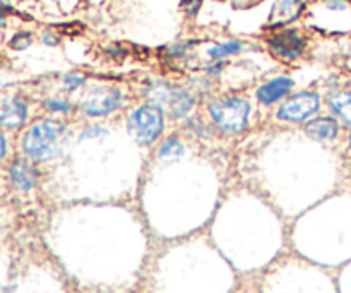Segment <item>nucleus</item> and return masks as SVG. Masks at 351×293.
<instances>
[{
	"label": "nucleus",
	"instance_id": "20",
	"mask_svg": "<svg viewBox=\"0 0 351 293\" xmlns=\"http://www.w3.org/2000/svg\"><path fill=\"white\" fill-rule=\"evenodd\" d=\"M202 0H184L182 2V5H184V9H187L189 14H195L197 12L199 5H201Z\"/></svg>",
	"mask_w": 351,
	"mask_h": 293
},
{
	"label": "nucleus",
	"instance_id": "5",
	"mask_svg": "<svg viewBox=\"0 0 351 293\" xmlns=\"http://www.w3.org/2000/svg\"><path fill=\"white\" fill-rule=\"evenodd\" d=\"M151 99L171 117H184L194 105V98L184 89L170 84H154L149 88Z\"/></svg>",
	"mask_w": 351,
	"mask_h": 293
},
{
	"label": "nucleus",
	"instance_id": "6",
	"mask_svg": "<svg viewBox=\"0 0 351 293\" xmlns=\"http://www.w3.org/2000/svg\"><path fill=\"white\" fill-rule=\"evenodd\" d=\"M321 99L317 93H298L283 103L278 110V119L287 122H302L319 110Z\"/></svg>",
	"mask_w": 351,
	"mask_h": 293
},
{
	"label": "nucleus",
	"instance_id": "7",
	"mask_svg": "<svg viewBox=\"0 0 351 293\" xmlns=\"http://www.w3.org/2000/svg\"><path fill=\"white\" fill-rule=\"evenodd\" d=\"M304 40L295 31H283L274 34L271 40V47L278 55L285 58H297L304 50Z\"/></svg>",
	"mask_w": 351,
	"mask_h": 293
},
{
	"label": "nucleus",
	"instance_id": "15",
	"mask_svg": "<svg viewBox=\"0 0 351 293\" xmlns=\"http://www.w3.org/2000/svg\"><path fill=\"white\" fill-rule=\"evenodd\" d=\"M240 48H242V45H240L239 41H228V43H221L213 47L211 50H209V55H211L215 60H219V58H225L228 57V55L239 54Z\"/></svg>",
	"mask_w": 351,
	"mask_h": 293
},
{
	"label": "nucleus",
	"instance_id": "10",
	"mask_svg": "<svg viewBox=\"0 0 351 293\" xmlns=\"http://www.w3.org/2000/svg\"><path fill=\"white\" fill-rule=\"evenodd\" d=\"M305 132L315 141H332L339 132V126L331 117H319L311 120L305 127Z\"/></svg>",
	"mask_w": 351,
	"mask_h": 293
},
{
	"label": "nucleus",
	"instance_id": "21",
	"mask_svg": "<svg viewBox=\"0 0 351 293\" xmlns=\"http://www.w3.org/2000/svg\"><path fill=\"white\" fill-rule=\"evenodd\" d=\"M5 148H7V144H5V137L2 136V156H3V154H5Z\"/></svg>",
	"mask_w": 351,
	"mask_h": 293
},
{
	"label": "nucleus",
	"instance_id": "1",
	"mask_svg": "<svg viewBox=\"0 0 351 293\" xmlns=\"http://www.w3.org/2000/svg\"><path fill=\"white\" fill-rule=\"evenodd\" d=\"M67 129L55 120L38 122L24 134L23 150L36 161H48L58 156L64 150Z\"/></svg>",
	"mask_w": 351,
	"mask_h": 293
},
{
	"label": "nucleus",
	"instance_id": "19",
	"mask_svg": "<svg viewBox=\"0 0 351 293\" xmlns=\"http://www.w3.org/2000/svg\"><path fill=\"white\" fill-rule=\"evenodd\" d=\"M108 134V130L103 129V127H93V129L86 130L84 134L81 136V139H84V137H98V136H106Z\"/></svg>",
	"mask_w": 351,
	"mask_h": 293
},
{
	"label": "nucleus",
	"instance_id": "16",
	"mask_svg": "<svg viewBox=\"0 0 351 293\" xmlns=\"http://www.w3.org/2000/svg\"><path fill=\"white\" fill-rule=\"evenodd\" d=\"M45 105L48 106V108L51 110V112H69L71 110V103L64 102V99H47V103Z\"/></svg>",
	"mask_w": 351,
	"mask_h": 293
},
{
	"label": "nucleus",
	"instance_id": "17",
	"mask_svg": "<svg viewBox=\"0 0 351 293\" xmlns=\"http://www.w3.org/2000/svg\"><path fill=\"white\" fill-rule=\"evenodd\" d=\"M29 43H31V36L27 33L17 34V36H14L12 41H10L12 48H16V50H24L26 47H29Z\"/></svg>",
	"mask_w": 351,
	"mask_h": 293
},
{
	"label": "nucleus",
	"instance_id": "9",
	"mask_svg": "<svg viewBox=\"0 0 351 293\" xmlns=\"http://www.w3.org/2000/svg\"><path fill=\"white\" fill-rule=\"evenodd\" d=\"M27 106L21 98L5 99L2 105V113H0V124L3 127H17L26 120Z\"/></svg>",
	"mask_w": 351,
	"mask_h": 293
},
{
	"label": "nucleus",
	"instance_id": "22",
	"mask_svg": "<svg viewBox=\"0 0 351 293\" xmlns=\"http://www.w3.org/2000/svg\"><path fill=\"white\" fill-rule=\"evenodd\" d=\"M350 148H351V134H350Z\"/></svg>",
	"mask_w": 351,
	"mask_h": 293
},
{
	"label": "nucleus",
	"instance_id": "18",
	"mask_svg": "<svg viewBox=\"0 0 351 293\" xmlns=\"http://www.w3.org/2000/svg\"><path fill=\"white\" fill-rule=\"evenodd\" d=\"M82 84H84V79H82L81 75L69 74L67 78H65V89H67V91H74V89H77L79 86Z\"/></svg>",
	"mask_w": 351,
	"mask_h": 293
},
{
	"label": "nucleus",
	"instance_id": "13",
	"mask_svg": "<svg viewBox=\"0 0 351 293\" xmlns=\"http://www.w3.org/2000/svg\"><path fill=\"white\" fill-rule=\"evenodd\" d=\"M184 144L177 137H170V139H167L161 144L160 151H158V158H160L161 163H175V161H178L184 156Z\"/></svg>",
	"mask_w": 351,
	"mask_h": 293
},
{
	"label": "nucleus",
	"instance_id": "8",
	"mask_svg": "<svg viewBox=\"0 0 351 293\" xmlns=\"http://www.w3.org/2000/svg\"><path fill=\"white\" fill-rule=\"evenodd\" d=\"M291 86H293V81H291V79L276 78L257 89V98H259V102L264 103V105H273L274 102H278V99H281L283 96L288 95Z\"/></svg>",
	"mask_w": 351,
	"mask_h": 293
},
{
	"label": "nucleus",
	"instance_id": "14",
	"mask_svg": "<svg viewBox=\"0 0 351 293\" xmlns=\"http://www.w3.org/2000/svg\"><path fill=\"white\" fill-rule=\"evenodd\" d=\"M302 10V0H280L276 7L278 24L295 19Z\"/></svg>",
	"mask_w": 351,
	"mask_h": 293
},
{
	"label": "nucleus",
	"instance_id": "12",
	"mask_svg": "<svg viewBox=\"0 0 351 293\" xmlns=\"http://www.w3.org/2000/svg\"><path fill=\"white\" fill-rule=\"evenodd\" d=\"M329 108L345 124L351 126V91H338L329 96Z\"/></svg>",
	"mask_w": 351,
	"mask_h": 293
},
{
	"label": "nucleus",
	"instance_id": "4",
	"mask_svg": "<svg viewBox=\"0 0 351 293\" xmlns=\"http://www.w3.org/2000/svg\"><path fill=\"white\" fill-rule=\"evenodd\" d=\"M122 102L119 89L108 86H93L84 93L81 99V108L89 117H103L115 112Z\"/></svg>",
	"mask_w": 351,
	"mask_h": 293
},
{
	"label": "nucleus",
	"instance_id": "3",
	"mask_svg": "<svg viewBox=\"0 0 351 293\" xmlns=\"http://www.w3.org/2000/svg\"><path fill=\"white\" fill-rule=\"evenodd\" d=\"M209 113L219 129L235 134L245 129L249 122L250 103L243 98L215 99L209 105Z\"/></svg>",
	"mask_w": 351,
	"mask_h": 293
},
{
	"label": "nucleus",
	"instance_id": "2",
	"mask_svg": "<svg viewBox=\"0 0 351 293\" xmlns=\"http://www.w3.org/2000/svg\"><path fill=\"white\" fill-rule=\"evenodd\" d=\"M163 110L158 105H143L129 117V132L137 144L149 146L163 132Z\"/></svg>",
	"mask_w": 351,
	"mask_h": 293
},
{
	"label": "nucleus",
	"instance_id": "11",
	"mask_svg": "<svg viewBox=\"0 0 351 293\" xmlns=\"http://www.w3.org/2000/svg\"><path fill=\"white\" fill-rule=\"evenodd\" d=\"M10 178H12V184L23 192L31 191L36 182L33 167L26 160H16L10 165Z\"/></svg>",
	"mask_w": 351,
	"mask_h": 293
}]
</instances>
